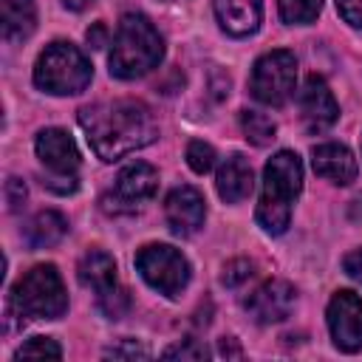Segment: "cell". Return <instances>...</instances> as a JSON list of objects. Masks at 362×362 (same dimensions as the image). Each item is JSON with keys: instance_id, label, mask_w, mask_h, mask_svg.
Segmentation results:
<instances>
[{"instance_id": "20", "label": "cell", "mask_w": 362, "mask_h": 362, "mask_svg": "<svg viewBox=\"0 0 362 362\" xmlns=\"http://www.w3.org/2000/svg\"><path fill=\"white\" fill-rule=\"evenodd\" d=\"M240 127H243V136L255 144V147H266L272 144L277 127L274 122L266 116V113H257V110H243L240 113Z\"/></svg>"}, {"instance_id": "31", "label": "cell", "mask_w": 362, "mask_h": 362, "mask_svg": "<svg viewBox=\"0 0 362 362\" xmlns=\"http://www.w3.org/2000/svg\"><path fill=\"white\" fill-rule=\"evenodd\" d=\"M85 37H88V45L90 48H102V45H107V25L105 23H93Z\"/></svg>"}, {"instance_id": "24", "label": "cell", "mask_w": 362, "mask_h": 362, "mask_svg": "<svg viewBox=\"0 0 362 362\" xmlns=\"http://www.w3.org/2000/svg\"><path fill=\"white\" fill-rule=\"evenodd\" d=\"M127 305H130V297H127V291H124L122 286H113L110 291L99 294V308H102L105 317H110V320L122 317V314L127 311Z\"/></svg>"}, {"instance_id": "8", "label": "cell", "mask_w": 362, "mask_h": 362, "mask_svg": "<svg viewBox=\"0 0 362 362\" xmlns=\"http://www.w3.org/2000/svg\"><path fill=\"white\" fill-rule=\"evenodd\" d=\"M34 150H37V158L54 173V178H45L42 181L48 189H57V181H62L65 195L79 187V181H76L79 150H76V141L71 139L68 130H62V127H45V130H40V136L34 141Z\"/></svg>"}, {"instance_id": "2", "label": "cell", "mask_w": 362, "mask_h": 362, "mask_svg": "<svg viewBox=\"0 0 362 362\" xmlns=\"http://www.w3.org/2000/svg\"><path fill=\"white\" fill-rule=\"evenodd\" d=\"M303 189V161L291 150H280L266 161L263 192L257 204V223L269 235H283L291 221V204Z\"/></svg>"}, {"instance_id": "10", "label": "cell", "mask_w": 362, "mask_h": 362, "mask_svg": "<svg viewBox=\"0 0 362 362\" xmlns=\"http://www.w3.org/2000/svg\"><path fill=\"white\" fill-rule=\"evenodd\" d=\"M328 331L339 351L356 354L362 351V297L342 288L328 303Z\"/></svg>"}, {"instance_id": "16", "label": "cell", "mask_w": 362, "mask_h": 362, "mask_svg": "<svg viewBox=\"0 0 362 362\" xmlns=\"http://www.w3.org/2000/svg\"><path fill=\"white\" fill-rule=\"evenodd\" d=\"M215 187H218V195L226 201V204H240L243 198H249L252 187H255V175H252V167L243 156H229L221 170H218V178H215Z\"/></svg>"}, {"instance_id": "11", "label": "cell", "mask_w": 362, "mask_h": 362, "mask_svg": "<svg viewBox=\"0 0 362 362\" xmlns=\"http://www.w3.org/2000/svg\"><path fill=\"white\" fill-rule=\"evenodd\" d=\"M297 303V291L291 283L286 280H266L263 286H257L249 297H246V311L255 322L260 325H272V322H283L291 308Z\"/></svg>"}, {"instance_id": "1", "label": "cell", "mask_w": 362, "mask_h": 362, "mask_svg": "<svg viewBox=\"0 0 362 362\" xmlns=\"http://www.w3.org/2000/svg\"><path fill=\"white\" fill-rule=\"evenodd\" d=\"M79 124L88 136L90 150L102 161H119L127 153L147 147L156 136V119L139 99H110L79 110Z\"/></svg>"}, {"instance_id": "17", "label": "cell", "mask_w": 362, "mask_h": 362, "mask_svg": "<svg viewBox=\"0 0 362 362\" xmlns=\"http://www.w3.org/2000/svg\"><path fill=\"white\" fill-rule=\"evenodd\" d=\"M76 272H79L82 286L93 288L96 297L105 294V291H110L113 286H119V283H116V260H113L107 252H102V249L85 252Z\"/></svg>"}, {"instance_id": "32", "label": "cell", "mask_w": 362, "mask_h": 362, "mask_svg": "<svg viewBox=\"0 0 362 362\" xmlns=\"http://www.w3.org/2000/svg\"><path fill=\"white\" fill-rule=\"evenodd\" d=\"M221 356H240V348L235 345L232 337H223L221 339Z\"/></svg>"}, {"instance_id": "30", "label": "cell", "mask_w": 362, "mask_h": 362, "mask_svg": "<svg viewBox=\"0 0 362 362\" xmlns=\"http://www.w3.org/2000/svg\"><path fill=\"white\" fill-rule=\"evenodd\" d=\"M342 269H345L348 277H354L356 283H362V249L345 255V257H342Z\"/></svg>"}, {"instance_id": "26", "label": "cell", "mask_w": 362, "mask_h": 362, "mask_svg": "<svg viewBox=\"0 0 362 362\" xmlns=\"http://www.w3.org/2000/svg\"><path fill=\"white\" fill-rule=\"evenodd\" d=\"M255 266L249 263V260H232V263H226V269H223V274H221V283L223 286H229V288H235V286H240L243 280H249L255 272H252Z\"/></svg>"}, {"instance_id": "21", "label": "cell", "mask_w": 362, "mask_h": 362, "mask_svg": "<svg viewBox=\"0 0 362 362\" xmlns=\"http://www.w3.org/2000/svg\"><path fill=\"white\" fill-rule=\"evenodd\" d=\"M280 6V17L288 25H308L317 20L322 0H277Z\"/></svg>"}, {"instance_id": "13", "label": "cell", "mask_w": 362, "mask_h": 362, "mask_svg": "<svg viewBox=\"0 0 362 362\" xmlns=\"http://www.w3.org/2000/svg\"><path fill=\"white\" fill-rule=\"evenodd\" d=\"M164 215H167L173 235H181V238L195 235L206 218L204 195L195 187H175L164 201Z\"/></svg>"}, {"instance_id": "25", "label": "cell", "mask_w": 362, "mask_h": 362, "mask_svg": "<svg viewBox=\"0 0 362 362\" xmlns=\"http://www.w3.org/2000/svg\"><path fill=\"white\" fill-rule=\"evenodd\" d=\"M161 356L164 359H206L209 356V348L204 342H198V339H184V342L167 348Z\"/></svg>"}, {"instance_id": "23", "label": "cell", "mask_w": 362, "mask_h": 362, "mask_svg": "<svg viewBox=\"0 0 362 362\" xmlns=\"http://www.w3.org/2000/svg\"><path fill=\"white\" fill-rule=\"evenodd\" d=\"M14 356H17V359H23V356H51V359H59V356H62V348H59L51 337H31L28 342H23V345L17 348Z\"/></svg>"}, {"instance_id": "18", "label": "cell", "mask_w": 362, "mask_h": 362, "mask_svg": "<svg viewBox=\"0 0 362 362\" xmlns=\"http://www.w3.org/2000/svg\"><path fill=\"white\" fill-rule=\"evenodd\" d=\"M3 40L23 42L37 28V3L34 0H3Z\"/></svg>"}, {"instance_id": "33", "label": "cell", "mask_w": 362, "mask_h": 362, "mask_svg": "<svg viewBox=\"0 0 362 362\" xmlns=\"http://www.w3.org/2000/svg\"><path fill=\"white\" fill-rule=\"evenodd\" d=\"M65 3V8H71V11H82V8H88L93 0H62Z\"/></svg>"}, {"instance_id": "29", "label": "cell", "mask_w": 362, "mask_h": 362, "mask_svg": "<svg viewBox=\"0 0 362 362\" xmlns=\"http://www.w3.org/2000/svg\"><path fill=\"white\" fill-rule=\"evenodd\" d=\"M105 356H113V359H136V356H150L147 354V348H141V345H136V342H124V345H113V348H107L105 351Z\"/></svg>"}, {"instance_id": "3", "label": "cell", "mask_w": 362, "mask_h": 362, "mask_svg": "<svg viewBox=\"0 0 362 362\" xmlns=\"http://www.w3.org/2000/svg\"><path fill=\"white\" fill-rule=\"evenodd\" d=\"M164 59V40L144 14H124L107 57L116 79H139Z\"/></svg>"}, {"instance_id": "15", "label": "cell", "mask_w": 362, "mask_h": 362, "mask_svg": "<svg viewBox=\"0 0 362 362\" xmlns=\"http://www.w3.org/2000/svg\"><path fill=\"white\" fill-rule=\"evenodd\" d=\"M221 28L232 37H249L260 28L263 0H212Z\"/></svg>"}, {"instance_id": "19", "label": "cell", "mask_w": 362, "mask_h": 362, "mask_svg": "<svg viewBox=\"0 0 362 362\" xmlns=\"http://www.w3.org/2000/svg\"><path fill=\"white\" fill-rule=\"evenodd\" d=\"M65 232H68V221L54 209H42L25 223L23 238L31 249H48V246L59 243L65 238Z\"/></svg>"}, {"instance_id": "5", "label": "cell", "mask_w": 362, "mask_h": 362, "mask_svg": "<svg viewBox=\"0 0 362 362\" xmlns=\"http://www.w3.org/2000/svg\"><path fill=\"white\" fill-rule=\"evenodd\" d=\"M90 76H93V68L85 59V54L76 45L62 42V40L45 45V51L37 57V65H34L37 88L54 96L82 93L90 85Z\"/></svg>"}, {"instance_id": "12", "label": "cell", "mask_w": 362, "mask_h": 362, "mask_svg": "<svg viewBox=\"0 0 362 362\" xmlns=\"http://www.w3.org/2000/svg\"><path fill=\"white\" fill-rule=\"evenodd\" d=\"M300 116H303L305 130L311 133H322L339 119V105L331 88L325 85V79L317 74H311L300 90Z\"/></svg>"}, {"instance_id": "34", "label": "cell", "mask_w": 362, "mask_h": 362, "mask_svg": "<svg viewBox=\"0 0 362 362\" xmlns=\"http://www.w3.org/2000/svg\"><path fill=\"white\" fill-rule=\"evenodd\" d=\"M356 204H362V198H359V201H356Z\"/></svg>"}, {"instance_id": "14", "label": "cell", "mask_w": 362, "mask_h": 362, "mask_svg": "<svg viewBox=\"0 0 362 362\" xmlns=\"http://www.w3.org/2000/svg\"><path fill=\"white\" fill-rule=\"evenodd\" d=\"M311 167L317 175L328 178L331 184H351L356 178V158L354 153L345 147V144H337V141H325V144H317L311 150Z\"/></svg>"}, {"instance_id": "28", "label": "cell", "mask_w": 362, "mask_h": 362, "mask_svg": "<svg viewBox=\"0 0 362 362\" xmlns=\"http://www.w3.org/2000/svg\"><path fill=\"white\" fill-rule=\"evenodd\" d=\"M342 20L354 28H362V0H337Z\"/></svg>"}, {"instance_id": "4", "label": "cell", "mask_w": 362, "mask_h": 362, "mask_svg": "<svg viewBox=\"0 0 362 362\" xmlns=\"http://www.w3.org/2000/svg\"><path fill=\"white\" fill-rule=\"evenodd\" d=\"M8 311L20 320H59L68 311V294L57 266L40 263L28 269L8 294Z\"/></svg>"}, {"instance_id": "9", "label": "cell", "mask_w": 362, "mask_h": 362, "mask_svg": "<svg viewBox=\"0 0 362 362\" xmlns=\"http://www.w3.org/2000/svg\"><path fill=\"white\" fill-rule=\"evenodd\" d=\"M158 189V173L147 161H133L127 164L110 189V195L102 198V206L107 212H133L144 201H150Z\"/></svg>"}, {"instance_id": "7", "label": "cell", "mask_w": 362, "mask_h": 362, "mask_svg": "<svg viewBox=\"0 0 362 362\" xmlns=\"http://www.w3.org/2000/svg\"><path fill=\"white\" fill-rule=\"evenodd\" d=\"M136 269L144 277V283L153 286L164 297H178L189 283L187 257L167 243H150V246L139 249Z\"/></svg>"}, {"instance_id": "27", "label": "cell", "mask_w": 362, "mask_h": 362, "mask_svg": "<svg viewBox=\"0 0 362 362\" xmlns=\"http://www.w3.org/2000/svg\"><path fill=\"white\" fill-rule=\"evenodd\" d=\"M25 184L20 181V178H8L6 181V204H8V209L11 212H17L23 204H25Z\"/></svg>"}, {"instance_id": "6", "label": "cell", "mask_w": 362, "mask_h": 362, "mask_svg": "<svg viewBox=\"0 0 362 362\" xmlns=\"http://www.w3.org/2000/svg\"><path fill=\"white\" fill-rule=\"evenodd\" d=\"M294 85H297V59L286 48L263 54L252 68L249 90L263 105H272V107L286 105L294 96Z\"/></svg>"}, {"instance_id": "22", "label": "cell", "mask_w": 362, "mask_h": 362, "mask_svg": "<svg viewBox=\"0 0 362 362\" xmlns=\"http://www.w3.org/2000/svg\"><path fill=\"white\" fill-rule=\"evenodd\" d=\"M187 164H189L192 173L204 175V173H209L212 164H215V150H212L206 141H198V139H195V141L187 144Z\"/></svg>"}]
</instances>
